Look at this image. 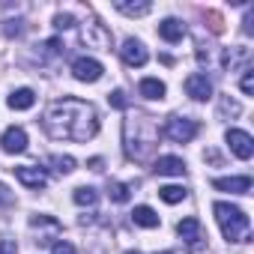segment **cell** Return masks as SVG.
Listing matches in <instances>:
<instances>
[{
  "label": "cell",
  "mask_w": 254,
  "mask_h": 254,
  "mask_svg": "<svg viewBox=\"0 0 254 254\" xmlns=\"http://www.w3.org/2000/svg\"><path fill=\"white\" fill-rule=\"evenodd\" d=\"M108 102H111V108H117V111H126V108H129V99H126L123 90H114V93L108 96Z\"/></svg>",
  "instance_id": "cell-27"
},
{
  "label": "cell",
  "mask_w": 254,
  "mask_h": 254,
  "mask_svg": "<svg viewBox=\"0 0 254 254\" xmlns=\"http://www.w3.org/2000/svg\"><path fill=\"white\" fill-rule=\"evenodd\" d=\"M102 63L99 60H93V57H78L75 63H72V75L78 78V81H84V84H96L99 78H102Z\"/></svg>",
  "instance_id": "cell-9"
},
{
  "label": "cell",
  "mask_w": 254,
  "mask_h": 254,
  "mask_svg": "<svg viewBox=\"0 0 254 254\" xmlns=\"http://www.w3.org/2000/svg\"><path fill=\"white\" fill-rule=\"evenodd\" d=\"M114 9L123 15H147L150 3H126V0H114Z\"/></svg>",
  "instance_id": "cell-22"
},
{
  "label": "cell",
  "mask_w": 254,
  "mask_h": 254,
  "mask_svg": "<svg viewBox=\"0 0 254 254\" xmlns=\"http://www.w3.org/2000/svg\"><path fill=\"white\" fill-rule=\"evenodd\" d=\"M186 194H189V191H186L183 186H162V189H159V197H162L165 203H180V200H186Z\"/></svg>",
  "instance_id": "cell-23"
},
{
  "label": "cell",
  "mask_w": 254,
  "mask_h": 254,
  "mask_svg": "<svg viewBox=\"0 0 254 254\" xmlns=\"http://www.w3.org/2000/svg\"><path fill=\"white\" fill-rule=\"evenodd\" d=\"M153 171L162 174V177H183L186 174V162L180 156H159L156 165H153Z\"/></svg>",
  "instance_id": "cell-15"
},
{
  "label": "cell",
  "mask_w": 254,
  "mask_h": 254,
  "mask_svg": "<svg viewBox=\"0 0 254 254\" xmlns=\"http://www.w3.org/2000/svg\"><path fill=\"white\" fill-rule=\"evenodd\" d=\"M159 126L150 114H132L123 120V144H126V156L135 162H147L156 147H159Z\"/></svg>",
  "instance_id": "cell-2"
},
{
  "label": "cell",
  "mask_w": 254,
  "mask_h": 254,
  "mask_svg": "<svg viewBox=\"0 0 254 254\" xmlns=\"http://www.w3.org/2000/svg\"><path fill=\"white\" fill-rule=\"evenodd\" d=\"M9 206H15V194L6 183H0V209H9Z\"/></svg>",
  "instance_id": "cell-26"
},
{
  "label": "cell",
  "mask_w": 254,
  "mask_h": 254,
  "mask_svg": "<svg viewBox=\"0 0 254 254\" xmlns=\"http://www.w3.org/2000/svg\"><path fill=\"white\" fill-rule=\"evenodd\" d=\"M51 165L57 174H72L75 171V159L72 156H51Z\"/></svg>",
  "instance_id": "cell-25"
},
{
  "label": "cell",
  "mask_w": 254,
  "mask_h": 254,
  "mask_svg": "<svg viewBox=\"0 0 254 254\" xmlns=\"http://www.w3.org/2000/svg\"><path fill=\"white\" fill-rule=\"evenodd\" d=\"M120 57H123L126 66H132V69H141L150 60V54H147V48H144L141 39H126L123 48H120Z\"/></svg>",
  "instance_id": "cell-8"
},
{
  "label": "cell",
  "mask_w": 254,
  "mask_h": 254,
  "mask_svg": "<svg viewBox=\"0 0 254 254\" xmlns=\"http://www.w3.org/2000/svg\"><path fill=\"white\" fill-rule=\"evenodd\" d=\"M197 120H191V117H171L168 123H165V129H162V135L168 138V141H174V144H189L194 135H197Z\"/></svg>",
  "instance_id": "cell-4"
},
{
  "label": "cell",
  "mask_w": 254,
  "mask_h": 254,
  "mask_svg": "<svg viewBox=\"0 0 254 254\" xmlns=\"http://www.w3.org/2000/svg\"><path fill=\"white\" fill-rule=\"evenodd\" d=\"M251 24H254V12L245 15V33H251Z\"/></svg>",
  "instance_id": "cell-34"
},
{
  "label": "cell",
  "mask_w": 254,
  "mask_h": 254,
  "mask_svg": "<svg viewBox=\"0 0 254 254\" xmlns=\"http://www.w3.org/2000/svg\"><path fill=\"white\" fill-rule=\"evenodd\" d=\"M212 212H215V221H218V227H221L227 242H245L248 239L251 221H248V215L239 206H233L227 200H218V203H212Z\"/></svg>",
  "instance_id": "cell-3"
},
{
  "label": "cell",
  "mask_w": 254,
  "mask_h": 254,
  "mask_svg": "<svg viewBox=\"0 0 254 254\" xmlns=\"http://www.w3.org/2000/svg\"><path fill=\"white\" fill-rule=\"evenodd\" d=\"M159 36H162L165 42H183V36H186V24H183L180 18H165V21L159 24Z\"/></svg>",
  "instance_id": "cell-16"
},
{
  "label": "cell",
  "mask_w": 254,
  "mask_h": 254,
  "mask_svg": "<svg viewBox=\"0 0 254 254\" xmlns=\"http://www.w3.org/2000/svg\"><path fill=\"white\" fill-rule=\"evenodd\" d=\"M72 24H75V21H72V15H63V12H60V15L54 18V27H57V30H69Z\"/></svg>",
  "instance_id": "cell-31"
},
{
  "label": "cell",
  "mask_w": 254,
  "mask_h": 254,
  "mask_svg": "<svg viewBox=\"0 0 254 254\" xmlns=\"http://www.w3.org/2000/svg\"><path fill=\"white\" fill-rule=\"evenodd\" d=\"M162 254H171V251H162Z\"/></svg>",
  "instance_id": "cell-35"
},
{
  "label": "cell",
  "mask_w": 254,
  "mask_h": 254,
  "mask_svg": "<svg viewBox=\"0 0 254 254\" xmlns=\"http://www.w3.org/2000/svg\"><path fill=\"white\" fill-rule=\"evenodd\" d=\"M36 105V93L30 90V87H21V90H15L12 96H9V108L12 111H27V108H33Z\"/></svg>",
  "instance_id": "cell-17"
},
{
  "label": "cell",
  "mask_w": 254,
  "mask_h": 254,
  "mask_svg": "<svg viewBox=\"0 0 254 254\" xmlns=\"http://www.w3.org/2000/svg\"><path fill=\"white\" fill-rule=\"evenodd\" d=\"M218 111H221V117H239V111H242V105L236 102V99H230V96H221V102H218Z\"/></svg>",
  "instance_id": "cell-24"
},
{
  "label": "cell",
  "mask_w": 254,
  "mask_h": 254,
  "mask_svg": "<svg viewBox=\"0 0 254 254\" xmlns=\"http://www.w3.org/2000/svg\"><path fill=\"white\" fill-rule=\"evenodd\" d=\"M177 233H180V239L189 245V251H200V248L206 245V233H203V224H200L194 215L183 218V221L177 224Z\"/></svg>",
  "instance_id": "cell-6"
},
{
  "label": "cell",
  "mask_w": 254,
  "mask_h": 254,
  "mask_svg": "<svg viewBox=\"0 0 254 254\" xmlns=\"http://www.w3.org/2000/svg\"><path fill=\"white\" fill-rule=\"evenodd\" d=\"M72 200H75L78 206H96L99 191H96V189H90V186H78V189L72 191Z\"/></svg>",
  "instance_id": "cell-20"
},
{
  "label": "cell",
  "mask_w": 254,
  "mask_h": 254,
  "mask_svg": "<svg viewBox=\"0 0 254 254\" xmlns=\"http://www.w3.org/2000/svg\"><path fill=\"white\" fill-rule=\"evenodd\" d=\"M132 221H135L138 227H147V230L159 227V215H156L150 206H135V209H132Z\"/></svg>",
  "instance_id": "cell-19"
},
{
  "label": "cell",
  "mask_w": 254,
  "mask_h": 254,
  "mask_svg": "<svg viewBox=\"0 0 254 254\" xmlns=\"http://www.w3.org/2000/svg\"><path fill=\"white\" fill-rule=\"evenodd\" d=\"M212 189L230 191V194H248L251 191V177H215Z\"/></svg>",
  "instance_id": "cell-14"
},
{
  "label": "cell",
  "mask_w": 254,
  "mask_h": 254,
  "mask_svg": "<svg viewBox=\"0 0 254 254\" xmlns=\"http://www.w3.org/2000/svg\"><path fill=\"white\" fill-rule=\"evenodd\" d=\"M42 51H45V57H57V54H63V42L48 39V42H42Z\"/></svg>",
  "instance_id": "cell-28"
},
{
  "label": "cell",
  "mask_w": 254,
  "mask_h": 254,
  "mask_svg": "<svg viewBox=\"0 0 254 254\" xmlns=\"http://www.w3.org/2000/svg\"><path fill=\"white\" fill-rule=\"evenodd\" d=\"M186 93H189L194 102H206V99H212V81H209L203 72H194V75L186 78Z\"/></svg>",
  "instance_id": "cell-11"
},
{
  "label": "cell",
  "mask_w": 254,
  "mask_h": 254,
  "mask_svg": "<svg viewBox=\"0 0 254 254\" xmlns=\"http://www.w3.org/2000/svg\"><path fill=\"white\" fill-rule=\"evenodd\" d=\"M239 87H242V93H245V96H251V93H254V72H251V69H245V75H242Z\"/></svg>",
  "instance_id": "cell-29"
},
{
  "label": "cell",
  "mask_w": 254,
  "mask_h": 254,
  "mask_svg": "<svg viewBox=\"0 0 254 254\" xmlns=\"http://www.w3.org/2000/svg\"><path fill=\"white\" fill-rule=\"evenodd\" d=\"M108 197L114 203H126L132 197V186H126V183H108Z\"/></svg>",
  "instance_id": "cell-21"
},
{
  "label": "cell",
  "mask_w": 254,
  "mask_h": 254,
  "mask_svg": "<svg viewBox=\"0 0 254 254\" xmlns=\"http://www.w3.org/2000/svg\"><path fill=\"white\" fill-rule=\"evenodd\" d=\"M0 254H18V242L15 239H0Z\"/></svg>",
  "instance_id": "cell-30"
},
{
  "label": "cell",
  "mask_w": 254,
  "mask_h": 254,
  "mask_svg": "<svg viewBox=\"0 0 254 254\" xmlns=\"http://www.w3.org/2000/svg\"><path fill=\"white\" fill-rule=\"evenodd\" d=\"M15 177H18L21 186L33 189V191L45 189V183H48V174H45L42 168H36V165H21V168H15Z\"/></svg>",
  "instance_id": "cell-12"
},
{
  "label": "cell",
  "mask_w": 254,
  "mask_h": 254,
  "mask_svg": "<svg viewBox=\"0 0 254 254\" xmlns=\"http://www.w3.org/2000/svg\"><path fill=\"white\" fill-rule=\"evenodd\" d=\"M224 141H227V147H230V153H233L236 159L248 162V159L254 156V141H251L248 132H242V129H227Z\"/></svg>",
  "instance_id": "cell-7"
},
{
  "label": "cell",
  "mask_w": 254,
  "mask_h": 254,
  "mask_svg": "<svg viewBox=\"0 0 254 254\" xmlns=\"http://www.w3.org/2000/svg\"><path fill=\"white\" fill-rule=\"evenodd\" d=\"M81 42L87 48H102V51H111V30L96 21V18H87L81 21Z\"/></svg>",
  "instance_id": "cell-5"
},
{
  "label": "cell",
  "mask_w": 254,
  "mask_h": 254,
  "mask_svg": "<svg viewBox=\"0 0 254 254\" xmlns=\"http://www.w3.org/2000/svg\"><path fill=\"white\" fill-rule=\"evenodd\" d=\"M248 57H251V48H248V45L221 48V60H218V66H221L224 72H233V69H239L242 63H248Z\"/></svg>",
  "instance_id": "cell-13"
},
{
  "label": "cell",
  "mask_w": 254,
  "mask_h": 254,
  "mask_svg": "<svg viewBox=\"0 0 254 254\" xmlns=\"http://www.w3.org/2000/svg\"><path fill=\"white\" fill-rule=\"evenodd\" d=\"M206 18L212 21V24H209V27H212V33H221V18H218L215 12H206Z\"/></svg>",
  "instance_id": "cell-33"
},
{
  "label": "cell",
  "mask_w": 254,
  "mask_h": 254,
  "mask_svg": "<svg viewBox=\"0 0 254 254\" xmlns=\"http://www.w3.org/2000/svg\"><path fill=\"white\" fill-rule=\"evenodd\" d=\"M42 129L54 141L87 144L99 132V114L90 102L75 99V96H63V99L48 105V111L42 117Z\"/></svg>",
  "instance_id": "cell-1"
},
{
  "label": "cell",
  "mask_w": 254,
  "mask_h": 254,
  "mask_svg": "<svg viewBox=\"0 0 254 254\" xmlns=\"http://www.w3.org/2000/svg\"><path fill=\"white\" fill-rule=\"evenodd\" d=\"M0 147H3V153H9V156L24 153L27 150V132L21 126H9V129L0 135Z\"/></svg>",
  "instance_id": "cell-10"
},
{
  "label": "cell",
  "mask_w": 254,
  "mask_h": 254,
  "mask_svg": "<svg viewBox=\"0 0 254 254\" xmlns=\"http://www.w3.org/2000/svg\"><path fill=\"white\" fill-rule=\"evenodd\" d=\"M138 93H141L144 99H153V102H156V99H165L168 90H165V84H162L159 78H144V81L138 84Z\"/></svg>",
  "instance_id": "cell-18"
},
{
  "label": "cell",
  "mask_w": 254,
  "mask_h": 254,
  "mask_svg": "<svg viewBox=\"0 0 254 254\" xmlns=\"http://www.w3.org/2000/svg\"><path fill=\"white\" fill-rule=\"evenodd\" d=\"M54 254H78V251H75L72 242H63L60 239V242H54Z\"/></svg>",
  "instance_id": "cell-32"
}]
</instances>
